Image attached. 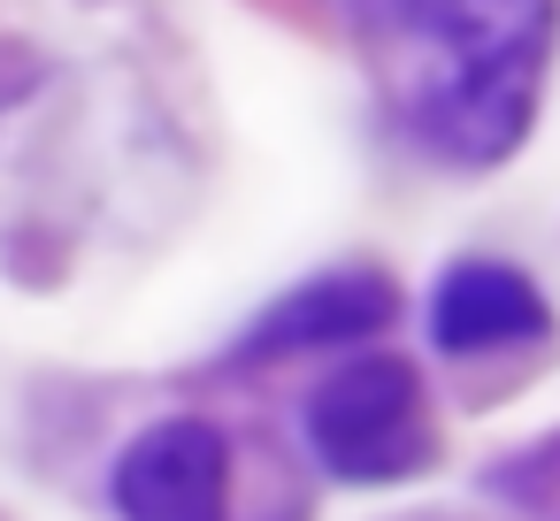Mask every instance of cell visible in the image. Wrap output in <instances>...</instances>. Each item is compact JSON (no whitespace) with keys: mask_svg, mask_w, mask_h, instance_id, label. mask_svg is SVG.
I'll list each match as a JSON object with an SVG mask.
<instances>
[{"mask_svg":"<svg viewBox=\"0 0 560 521\" xmlns=\"http://www.w3.org/2000/svg\"><path fill=\"white\" fill-rule=\"evenodd\" d=\"M560 0H407V123L453 169H499L537 108Z\"/></svg>","mask_w":560,"mask_h":521,"instance_id":"cell-1","label":"cell"},{"mask_svg":"<svg viewBox=\"0 0 560 521\" xmlns=\"http://www.w3.org/2000/svg\"><path fill=\"white\" fill-rule=\"evenodd\" d=\"M430 345L453 360H491L514 345H537L552 330V299L514 269V261H453L422 307Z\"/></svg>","mask_w":560,"mask_h":521,"instance_id":"cell-4","label":"cell"},{"mask_svg":"<svg viewBox=\"0 0 560 521\" xmlns=\"http://www.w3.org/2000/svg\"><path fill=\"white\" fill-rule=\"evenodd\" d=\"M116 521H231V437L208 414L147 422L108 467Z\"/></svg>","mask_w":560,"mask_h":521,"instance_id":"cell-3","label":"cell"},{"mask_svg":"<svg viewBox=\"0 0 560 521\" xmlns=\"http://www.w3.org/2000/svg\"><path fill=\"white\" fill-rule=\"evenodd\" d=\"M399 315V292L376 269H330L300 292H284L246 338L238 360H292V353H330V345H361Z\"/></svg>","mask_w":560,"mask_h":521,"instance_id":"cell-5","label":"cell"},{"mask_svg":"<svg viewBox=\"0 0 560 521\" xmlns=\"http://www.w3.org/2000/svg\"><path fill=\"white\" fill-rule=\"evenodd\" d=\"M300 429H307V452L323 475L338 483H407L430 467V399H422V376L415 360L399 353H353L346 368H330L307 406H300Z\"/></svg>","mask_w":560,"mask_h":521,"instance_id":"cell-2","label":"cell"}]
</instances>
